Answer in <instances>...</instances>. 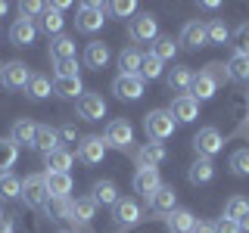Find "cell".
I'll return each instance as SVG.
<instances>
[{
  "instance_id": "1",
  "label": "cell",
  "mask_w": 249,
  "mask_h": 233,
  "mask_svg": "<svg viewBox=\"0 0 249 233\" xmlns=\"http://www.w3.org/2000/svg\"><path fill=\"white\" fill-rule=\"evenodd\" d=\"M221 75H224V66H218V62L206 66L199 75H193L190 97L196 100V103H202V100H212V97H215V90H218V81H221Z\"/></svg>"
},
{
  "instance_id": "2",
  "label": "cell",
  "mask_w": 249,
  "mask_h": 233,
  "mask_svg": "<svg viewBox=\"0 0 249 233\" xmlns=\"http://www.w3.org/2000/svg\"><path fill=\"white\" fill-rule=\"evenodd\" d=\"M175 118H171L168 109H153V112L143 115V131L146 137L153 140V143H162V140H168L171 134H175Z\"/></svg>"
},
{
  "instance_id": "3",
  "label": "cell",
  "mask_w": 249,
  "mask_h": 233,
  "mask_svg": "<svg viewBox=\"0 0 249 233\" xmlns=\"http://www.w3.org/2000/svg\"><path fill=\"white\" fill-rule=\"evenodd\" d=\"M128 34H131V41H137V44H153L156 37H159L156 16H153V13H137V16H131Z\"/></svg>"
},
{
  "instance_id": "4",
  "label": "cell",
  "mask_w": 249,
  "mask_h": 233,
  "mask_svg": "<svg viewBox=\"0 0 249 233\" xmlns=\"http://www.w3.org/2000/svg\"><path fill=\"white\" fill-rule=\"evenodd\" d=\"M22 199H25L28 208H44L50 202V193H47V183H44V174H28L22 181Z\"/></svg>"
},
{
  "instance_id": "5",
  "label": "cell",
  "mask_w": 249,
  "mask_h": 233,
  "mask_svg": "<svg viewBox=\"0 0 249 233\" xmlns=\"http://www.w3.org/2000/svg\"><path fill=\"white\" fill-rule=\"evenodd\" d=\"M103 143L106 150L112 146V150H128L131 143H134V128H131L124 118H115L106 124V134H103Z\"/></svg>"
},
{
  "instance_id": "6",
  "label": "cell",
  "mask_w": 249,
  "mask_h": 233,
  "mask_svg": "<svg viewBox=\"0 0 249 233\" xmlns=\"http://www.w3.org/2000/svg\"><path fill=\"white\" fill-rule=\"evenodd\" d=\"M193 150H196L199 159H212V155H218L224 150V140L215 128H199L193 134Z\"/></svg>"
},
{
  "instance_id": "7",
  "label": "cell",
  "mask_w": 249,
  "mask_h": 233,
  "mask_svg": "<svg viewBox=\"0 0 249 233\" xmlns=\"http://www.w3.org/2000/svg\"><path fill=\"white\" fill-rule=\"evenodd\" d=\"M75 109H78V115H81L84 121H100L106 115V100L100 97L97 90H84L81 97H78Z\"/></svg>"
},
{
  "instance_id": "8",
  "label": "cell",
  "mask_w": 249,
  "mask_h": 233,
  "mask_svg": "<svg viewBox=\"0 0 249 233\" xmlns=\"http://www.w3.org/2000/svg\"><path fill=\"white\" fill-rule=\"evenodd\" d=\"M103 13H106L103 3H84L81 10H78V19H75L78 31H84V34H93V31H100V28H103V22H106Z\"/></svg>"
},
{
  "instance_id": "9",
  "label": "cell",
  "mask_w": 249,
  "mask_h": 233,
  "mask_svg": "<svg viewBox=\"0 0 249 233\" xmlns=\"http://www.w3.org/2000/svg\"><path fill=\"white\" fill-rule=\"evenodd\" d=\"M112 93L119 100H140L143 97V78L140 75H119L112 81Z\"/></svg>"
},
{
  "instance_id": "10",
  "label": "cell",
  "mask_w": 249,
  "mask_h": 233,
  "mask_svg": "<svg viewBox=\"0 0 249 233\" xmlns=\"http://www.w3.org/2000/svg\"><path fill=\"white\" fill-rule=\"evenodd\" d=\"M171 118L178 124H190L193 118H199V103L190 97V93H184V97H175V103H171Z\"/></svg>"
},
{
  "instance_id": "11",
  "label": "cell",
  "mask_w": 249,
  "mask_h": 233,
  "mask_svg": "<svg viewBox=\"0 0 249 233\" xmlns=\"http://www.w3.org/2000/svg\"><path fill=\"white\" fill-rule=\"evenodd\" d=\"M44 183L50 199H69V193H72V174H66V171H44Z\"/></svg>"
},
{
  "instance_id": "12",
  "label": "cell",
  "mask_w": 249,
  "mask_h": 233,
  "mask_svg": "<svg viewBox=\"0 0 249 233\" xmlns=\"http://www.w3.org/2000/svg\"><path fill=\"white\" fill-rule=\"evenodd\" d=\"M78 159H81L84 165H100V162L106 159V143L100 137H84L81 143H78Z\"/></svg>"
},
{
  "instance_id": "13",
  "label": "cell",
  "mask_w": 249,
  "mask_h": 233,
  "mask_svg": "<svg viewBox=\"0 0 249 233\" xmlns=\"http://www.w3.org/2000/svg\"><path fill=\"white\" fill-rule=\"evenodd\" d=\"M159 186H162V177H159V171H156V168H137V174H134V193H140L143 199H150Z\"/></svg>"
},
{
  "instance_id": "14",
  "label": "cell",
  "mask_w": 249,
  "mask_h": 233,
  "mask_svg": "<svg viewBox=\"0 0 249 233\" xmlns=\"http://www.w3.org/2000/svg\"><path fill=\"white\" fill-rule=\"evenodd\" d=\"M28 81H31V72H28L25 62H6V66H3V84L10 90L28 87Z\"/></svg>"
},
{
  "instance_id": "15",
  "label": "cell",
  "mask_w": 249,
  "mask_h": 233,
  "mask_svg": "<svg viewBox=\"0 0 249 233\" xmlns=\"http://www.w3.org/2000/svg\"><path fill=\"white\" fill-rule=\"evenodd\" d=\"M134 159H137V168H159L162 162L168 159V152H165V146H162V143H143L137 150Z\"/></svg>"
},
{
  "instance_id": "16",
  "label": "cell",
  "mask_w": 249,
  "mask_h": 233,
  "mask_svg": "<svg viewBox=\"0 0 249 233\" xmlns=\"http://www.w3.org/2000/svg\"><path fill=\"white\" fill-rule=\"evenodd\" d=\"M112 217L115 224H124V227H131V224H137L140 217H143V212H140V205L134 199H119L112 205Z\"/></svg>"
},
{
  "instance_id": "17",
  "label": "cell",
  "mask_w": 249,
  "mask_h": 233,
  "mask_svg": "<svg viewBox=\"0 0 249 233\" xmlns=\"http://www.w3.org/2000/svg\"><path fill=\"white\" fill-rule=\"evenodd\" d=\"M165 84H168V90L171 93H190V84H193V72L187 66H175L171 72L165 75Z\"/></svg>"
},
{
  "instance_id": "18",
  "label": "cell",
  "mask_w": 249,
  "mask_h": 233,
  "mask_svg": "<svg viewBox=\"0 0 249 233\" xmlns=\"http://www.w3.org/2000/svg\"><path fill=\"white\" fill-rule=\"evenodd\" d=\"M35 37H37V25L35 22H28V19H16L13 22V28H10V41L16 47H28V44H35Z\"/></svg>"
},
{
  "instance_id": "19",
  "label": "cell",
  "mask_w": 249,
  "mask_h": 233,
  "mask_svg": "<svg viewBox=\"0 0 249 233\" xmlns=\"http://www.w3.org/2000/svg\"><path fill=\"white\" fill-rule=\"evenodd\" d=\"M35 131H37V124L31 118H19V121H13L10 140L16 146H35Z\"/></svg>"
},
{
  "instance_id": "20",
  "label": "cell",
  "mask_w": 249,
  "mask_h": 233,
  "mask_svg": "<svg viewBox=\"0 0 249 233\" xmlns=\"http://www.w3.org/2000/svg\"><path fill=\"white\" fill-rule=\"evenodd\" d=\"M193 224H196V217H193V212H187V208H175V212L165 215V227L171 233H190Z\"/></svg>"
},
{
  "instance_id": "21",
  "label": "cell",
  "mask_w": 249,
  "mask_h": 233,
  "mask_svg": "<svg viewBox=\"0 0 249 233\" xmlns=\"http://www.w3.org/2000/svg\"><path fill=\"white\" fill-rule=\"evenodd\" d=\"M181 44L187 50H199V47H206V25L202 22H187L184 31H181Z\"/></svg>"
},
{
  "instance_id": "22",
  "label": "cell",
  "mask_w": 249,
  "mask_h": 233,
  "mask_svg": "<svg viewBox=\"0 0 249 233\" xmlns=\"http://www.w3.org/2000/svg\"><path fill=\"white\" fill-rule=\"evenodd\" d=\"M84 66L93 68V72L106 68V66H109V47H106V44H100V41L88 44V50H84Z\"/></svg>"
},
{
  "instance_id": "23",
  "label": "cell",
  "mask_w": 249,
  "mask_h": 233,
  "mask_svg": "<svg viewBox=\"0 0 249 233\" xmlns=\"http://www.w3.org/2000/svg\"><path fill=\"white\" fill-rule=\"evenodd\" d=\"M146 202H150V208H153V212H159V215L175 212V186H165V183H162Z\"/></svg>"
},
{
  "instance_id": "24",
  "label": "cell",
  "mask_w": 249,
  "mask_h": 233,
  "mask_svg": "<svg viewBox=\"0 0 249 233\" xmlns=\"http://www.w3.org/2000/svg\"><path fill=\"white\" fill-rule=\"evenodd\" d=\"M90 199L97 202V205H115L122 196H119V186H115L112 181H97V183H93Z\"/></svg>"
},
{
  "instance_id": "25",
  "label": "cell",
  "mask_w": 249,
  "mask_h": 233,
  "mask_svg": "<svg viewBox=\"0 0 249 233\" xmlns=\"http://www.w3.org/2000/svg\"><path fill=\"white\" fill-rule=\"evenodd\" d=\"M72 162H75V155L69 152L66 146H56L53 152H47V155H44V165H47V171H66V174H69Z\"/></svg>"
},
{
  "instance_id": "26",
  "label": "cell",
  "mask_w": 249,
  "mask_h": 233,
  "mask_svg": "<svg viewBox=\"0 0 249 233\" xmlns=\"http://www.w3.org/2000/svg\"><path fill=\"white\" fill-rule=\"evenodd\" d=\"M140 62H143V53L137 47L122 50L119 53V75H140Z\"/></svg>"
},
{
  "instance_id": "27",
  "label": "cell",
  "mask_w": 249,
  "mask_h": 233,
  "mask_svg": "<svg viewBox=\"0 0 249 233\" xmlns=\"http://www.w3.org/2000/svg\"><path fill=\"white\" fill-rule=\"evenodd\" d=\"M59 146V134L50 128V124H37V131H35V150H41L44 155L47 152H53Z\"/></svg>"
},
{
  "instance_id": "28",
  "label": "cell",
  "mask_w": 249,
  "mask_h": 233,
  "mask_svg": "<svg viewBox=\"0 0 249 233\" xmlns=\"http://www.w3.org/2000/svg\"><path fill=\"white\" fill-rule=\"evenodd\" d=\"M187 177H190V183L193 186H199V183H209L215 177V165H212V159H196L190 165V171H187Z\"/></svg>"
},
{
  "instance_id": "29",
  "label": "cell",
  "mask_w": 249,
  "mask_h": 233,
  "mask_svg": "<svg viewBox=\"0 0 249 233\" xmlns=\"http://www.w3.org/2000/svg\"><path fill=\"white\" fill-rule=\"evenodd\" d=\"M224 75H228L231 81H249V56L233 53L228 59V66H224Z\"/></svg>"
},
{
  "instance_id": "30",
  "label": "cell",
  "mask_w": 249,
  "mask_h": 233,
  "mask_svg": "<svg viewBox=\"0 0 249 233\" xmlns=\"http://www.w3.org/2000/svg\"><path fill=\"white\" fill-rule=\"evenodd\" d=\"M50 59H53V62L75 59V41H72V37H66V34L53 37V41H50Z\"/></svg>"
},
{
  "instance_id": "31",
  "label": "cell",
  "mask_w": 249,
  "mask_h": 233,
  "mask_svg": "<svg viewBox=\"0 0 249 233\" xmlns=\"http://www.w3.org/2000/svg\"><path fill=\"white\" fill-rule=\"evenodd\" d=\"M53 93L72 100V97H81L84 93V84H81V78H56L53 81Z\"/></svg>"
},
{
  "instance_id": "32",
  "label": "cell",
  "mask_w": 249,
  "mask_h": 233,
  "mask_svg": "<svg viewBox=\"0 0 249 233\" xmlns=\"http://www.w3.org/2000/svg\"><path fill=\"white\" fill-rule=\"evenodd\" d=\"M16 159H19V146L13 143L10 137H0V177L3 174H10V168L16 165Z\"/></svg>"
},
{
  "instance_id": "33",
  "label": "cell",
  "mask_w": 249,
  "mask_h": 233,
  "mask_svg": "<svg viewBox=\"0 0 249 233\" xmlns=\"http://www.w3.org/2000/svg\"><path fill=\"white\" fill-rule=\"evenodd\" d=\"M93 215H97V202H93L90 196H81V199L72 202V221L88 224V221H93Z\"/></svg>"
},
{
  "instance_id": "34",
  "label": "cell",
  "mask_w": 249,
  "mask_h": 233,
  "mask_svg": "<svg viewBox=\"0 0 249 233\" xmlns=\"http://www.w3.org/2000/svg\"><path fill=\"white\" fill-rule=\"evenodd\" d=\"M25 93H28L31 100H44V97H50V93H53L50 78H47V75H31V81H28Z\"/></svg>"
},
{
  "instance_id": "35",
  "label": "cell",
  "mask_w": 249,
  "mask_h": 233,
  "mask_svg": "<svg viewBox=\"0 0 249 233\" xmlns=\"http://www.w3.org/2000/svg\"><path fill=\"white\" fill-rule=\"evenodd\" d=\"M19 196H22V181L16 174H3V177H0V199L13 202V199H19Z\"/></svg>"
},
{
  "instance_id": "36",
  "label": "cell",
  "mask_w": 249,
  "mask_h": 233,
  "mask_svg": "<svg viewBox=\"0 0 249 233\" xmlns=\"http://www.w3.org/2000/svg\"><path fill=\"white\" fill-rule=\"evenodd\" d=\"M175 50H178V44H175V37H168V34H159V37H156V41H153V56L156 59H162V62H165V59H171V56H175Z\"/></svg>"
},
{
  "instance_id": "37",
  "label": "cell",
  "mask_w": 249,
  "mask_h": 233,
  "mask_svg": "<svg viewBox=\"0 0 249 233\" xmlns=\"http://www.w3.org/2000/svg\"><path fill=\"white\" fill-rule=\"evenodd\" d=\"M62 25H66V19H62L59 13H53V10H44V16H41V28H44V34H50V37H59V34H62Z\"/></svg>"
},
{
  "instance_id": "38",
  "label": "cell",
  "mask_w": 249,
  "mask_h": 233,
  "mask_svg": "<svg viewBox=\"0 0 249 233\" xmlns=\"http://www.w3.org/2000/svg\"><path fill=\"white\" fill-rule=\"evenodd\" d=\"M44 208H47V215L56 217V221H72V202L69 199H50Z\"/></svg>"
},
{
  "instance_id": "39",
  "label": "cell",
  "mask_w": 249,
  "mask_h": 233,
  "mask_svg": "<svg viewBox=\"0 0 249 233\" xmlns=\"http://www.w3.org/2000/svg\"><path fill=\"white\" fill-rule=\"evenodd\" d=\"M249 215V199L243 196H231L228 205H224V217H233V221H243Z\"/></svg>"
},
{
  "instance_id": "40",
  "label": "cell",
  "mask_w": 249,
  "mask_h": 233,
  "mask_svg": "<svg viewBox=\"0 0 249 233\" xmlns=\"http://www.w3.org/2000/svg\"><path fill=\"white\" fill-rule=\"evenodd\" d=\"M228 37H231V28L224 25L221 19H212V22L206 25V41H209V44H224Z\"/></svg>"
},
{
  "instance_id": "41",
  "label": "cell",
  "mask_w": 249,
  "mask_h": 233,
  "mask_svg": "<svg viewBox=\"0 0 249 233\" xmlns=\"http://www.w3.org/2000/svg\"><path fill=\"white\" fill-rule=\"evenodd\" d=\"M140 78H143V81H146V78H150V81H153V78H162V59H156L153 53H143V62H140Z\"/></svg>"
},
{
  "instance_id": "42",
  "label": "cell",
  "mask_w": 249,
  "mask_h": 233,
  "mask_svg": "<svg viewBox=\"0 0 249 233\" xmlns=\"http://www.w3.org/2000/svg\"><path fill=\"white\" fill-rule=\"evenodd\" d=\"M231 171L240 177H249V150H237L231 155Z\"/></svg>"
},
{
  "instance_id": "43",
  "label": "cell",
  "mask_w": 249,
  "mask_h": 233,
  "mask_svg": "<svg viewBox=\"0 0 249 233\" xmlns=\"http://www.w3.org/2000/svg\"><path fill=\"white\" fill-rule=\"evenodd\" d=\"M233 47H237V53L249 56V22L237 25V31H233Z\"/></svg>"
},
{
  "instance_id": "44",
  "label": "cell",
  "mask_w": 249,
  "mask_h": 233,
  "mask_svg": "<svg viewBox=\"0 0 249 233\" xmlns=\"http://www.w3.org/2000/svg\"><path fill=\"white\" fill-rule=\"evenodd\" d=\"M44 10H47V6L44 3H37V0H22V3H19V13H22V19H35V16H44Z\"/></svg>"
},
{
  "instance_id": "45",
  "label": "cell",
  "mask_w": 249,
  "mask_h": 233,
  "mask_svg": "<svg viewBox=\"0 0 249 233\" xmlns=\"http://www.w3.org/2000/svg\"><path fill=\"white\" fill-rule=\"evenodd\" d=\"M109 10L119 16V19H124V16H137V3L134 0H115V3H109Z\"/></svg>"
},
{
  "instance_id": "46",
  "label": "cell",
  "mask_w": 249,
  "mask_h": 233,
  "mask_svg": "<svg viewBox=\"0 0 249 233\" xmlns=\"http://www.w3.org/2000/svg\"><path fill=\"white\" fill-rule=\"evenodd\" d=\"M53 66H56V78H78V59H62Z\"/></svg>"
},
{
  "instance_id": "47",
  "label": "cell",
  "mask_w": 249,
  "mask_h": 233,
  "mask_svg": "<svg viewBox=\"0 0 249 233\" xmlns=\"http://www.w3.org/2000/svg\"><path fill=\"white\" fill-rule=\"evenodd\" d=\"M212 227H215V233H243V230H240V221H233V217H224V215L218 217Z\"/></svg>"
},
{
  "instance_id": "48",
  "label": "cell",
  "mask_w": 249,
  "mask_h": 233,
  "mask_svg": "<svg viewBox=\"0 0 249 233\" xmlns=\"http://www.w3.org/2000/svg\"><path fill=\"white\" fill-rule=\"evenodd\" d=\"M59 140H66V143H75V137H78V131H75V124H62V128L56 131Z\"/></svg>"
},
{
  "instance_id": "49",
  "label": "cell",
  "mask_w": 249,
  "mask_h": 233,
  "mask_svg": "<svg viewBox=\"0 0 249 233\" xmlns=\"http://www.w3.org/2000/svg\"><path fill=\"white\" fill-rule=\"evenodd\" d=\"M190 233H215V227H212V224H206V221H196Z\"/></svg>"
},
{
  "instance_id": "50",
  "label": "cell",
  "mask_w": 249,
  "mask_h": 233,
  "mask_svg": "<svg viewBox=\"0 0 249 233\" xmlns=\"http://www.w3.org/2000/svg\"><path fill=\"white\" fill-rule=\"evenodd\" d=\"M0 233H13V221H10V215H3V212H0Z\"/></svg>"
},
{
  "instance_id": "51",
  "label": "cell",
  "mask_w": 249,
  "mask_h": 233,
  "mask_svg": "<svg viewBox=\"0 0 249 233\" xmlns=\"http://www.w3.org/2000/svg\"><path fill=\"white\" fill-rule=\"evenodd\" d=\"M240 230H243V233H249V215L243 217V221H240Z\"/></svg>"
},
{
  "instance_id": "52",
  "label": "cell",
  "mask_w": 249,
  "mask_h": 233,
  "mask_svg": "<svg viewBox=\"0 0 249 233\" xmlns=\"http://www.w3.org/2000/svg\"><path fill=\"white\" fill-rule=\"evenodd\" d=\"M6 10H10V6H6L3 0H0V16H6Z\"/></svg>"
},
{
  "instance_id": "53",
  "label": "cell",
  "mask_w": 249,
  "mask_h": 233,
  "mask_svg": "<svg viewBox=\"0 0 249 233\" xmlns=\"http://www.w3.org/2000/svg\"><path fill=\"white\" fill-rule=\"evenodd\" d=\"M0 81H3V62H0Z\"/></svg>"
},
{
  "instance_id": "54",
  "label": "cell",
  "mask_w": 249,
  "mask_h": 233,
  "mask_svg": "<svg viewBox=\"0 0 249 233\" xmlns=\"http://www.w3.org/2000/svg\"><path fill=\"white\" fill-rule=\"evenodd\" d=\"M59 233H69V230H59Z\"/></svg>"
}]
</instances>
